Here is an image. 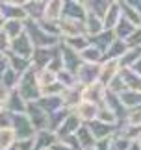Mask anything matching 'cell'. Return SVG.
<instances>
[{"label":"cell","instance_id":"obj_1","mask_svg":"<svg viewBox=\"0 0 141 150\" xmlns=\"http://www.w3.org/2000/svg\"><path fill=\"white\" fill-rule=\"evenodd\" d=\"M11 139H13V132L11 130H0V148H8L11 145Z\"/></svg>","mask_w":141,"mask_h":150},{"label":"cell","instance_id":"obj_2","mask_svg":"<svg viewBox=\"0 0 141 150\" xmlns=\"http://www.w3.org/2000/svg\"><path fill=\"white\" fill-rule=\"evenodd\" d=\"M80 115L82 117H93V115H95V108L91 106V104H84V106L80 108Z\"/></svg>","mask_w":141,"mask_h":150}]
</instances>
